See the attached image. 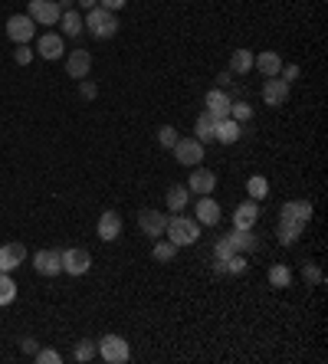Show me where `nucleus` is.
Instances as JSON below:
<instances>
[{"mask_svg":"<svg viewBox=\"0 0 328 364\" xmlns=\"http://www.w3.org/2000/svg\"><path fill=\"white\" fill-rule=\"evenodd\" d=\"M220 217H224V210H220V203L207 194V197H197V203H194V220L201 226H217L220 224Z\"/></svg>","mask_w":328,"mask_h":364,"instance_id":"obj_11","label":"nucleus"},{"mask_svg":"<svg viewBox=\"0 0 328 364\" xmlns=\"http://www.w3.org/2000/svg\"><path fill=\"white\" fill-rule=\"evenodd\" d=\"M230 239H233L237 253H256V250H259V237H256L253 230H233Z\"/></svg>","mask_w":328,"mask_h":364,"instance_id":"obj_26","label":"nucleus"},{"mask_svg":"<svg viewBox=\"0 0 328 364\" xmlns=\"http://www.w3.org/2000/svg\"><path fill=\"white\" fill-rule=\"evenodd\" d=\"M230 118H233V122H250L253 118V105L250 102H230Z\"/></svg>","mask_w":328,"mask_h":364,"instance_id":"obj_34","label":"nucleus"},{"mask_svg":"<svg viewBox=\"0 0 328 364\" xmlns=\"http://www.w3.org/2000/svg\"><path fill=\"white\" fill-rule=\"evenodd\" d=\"M7 37H10V43H30V39L37 37L33 17L30 13H13L10 20H7Z\"/></svg>","mask_w":328,"mask_h":364,"instance_id":"obj_5","label":"nucleus"},{"mask_svg":"<svg viewBox=\"0 0 328 364\" xmlns=\"http://www.w3.org/2000/svg\"><path fill=\"white\" fill-rule=\"evenodd\" d=\"M230 102H233V99H230L224 89H210V92L203 95V105H207L203 112H210L214 118H227V115H230Z\"/></svg>","mask_w":328,"mask_h":364,"instance_id":"obj_17","label":"nucleus"},{"mask_svg":"<svg viewBox=\"0 0 328 364\" xmlns=\"http://www.w3.org/2000/svg\"><path fill=\"white\" fill-rule=\"evenodd\" d=\"M37 56H43V60H63L66 56V43H63V37L60 33H43L39 37V43H37Z\"/></svg>","mask_w":328,"mask_h":364,"instance_id":"obj_14","label":"nucleus"},{"mask_svg":"<svg viewBox=\"0 0 328 364\" xmlns=\"http://www.w3.org/2000/svg\"><path fill=\"white\" fill-rule=\"evenodd\" d=\"M214 125H217L214 115L201 112L197 115V122H194V138L201 141V145H210V141H214Z\"/></svg>","mask_w":328,"mask_h":364,"instance_id":"obj_25","label":"nucleus"},{"mask_svg":"<svg viewBox=\"0 0 328 364\" xmlns=\"http://www.w3.org/2000/svg\"><path fill=\"white\" fill-rule=\"evenodd\" d=\"M17 282L10 279V273H0V305H10L13 299H17Z\"/></svg>","mask_w":328,"mask_h":364,"instance_id":"obj_33","label":"nucleus"},{"mask_svg":"<svg viewBox=\"0 0 328 364\" xmlns=\"http://www.w3.org/2000/svg\"><path fill=\"white\" fill-rule=\"evenodd\" d=\"M79 7H86V10H92V7H99V0H76Z\"/></svg>","mask_w":328,"mask_h":364,"instance_id":"obj_45","label":"nucleus"},{"mask_svg":"<svg viewBox=\"0 0 328 364\" xmlns=\"http://www.w3.org/2000/svg\"><path fill=\"white\" fill-rule=\"evenodd\" d=\"M279 79H282V82H295V79H299V66L295 63H289V66H282V69H279Z\"/></svg>","mask_w":328,"mask_h":364,"instance_id":"obj_41","label":"nucleus"},{"mask_svg":"<svg viewBox=\"0 0 328 364\" xmlns=\"http://www.w3.org/2000/svg\"><path fill=\"white\" fill-rule=\"evenodd\" d=\"M20 352H26V354H37V352H39L37 338H30V335H26V338H20Z\"/></svg>","mask_w":328,"mask_h":364,"instance_id":"obj_42","label":"nucleus"},{"mask_svg":"<svg viewBox=\"0 0 328 364\" xmlns=\"http://www.w3.org/2000/svg\"><path fill=\"white\" fill-rule=\"evenodd\" d=\"M214 269L220 276H243V273L250 269V263H246V253H233L230 260H217Z\"/></svg>","mask_w":328,"mask_h":364,"instance_id":"obj_23","label":"nucleus"},{"mask_svg":"<svg viewBox=\"0 0 328 364\" xmlns=\"http://www.w3.org/2000/svg\"><path fill=\"white\" fill-rule=\"evenodd\" d=\"M263 102L269 109H282L289 102V82H282L279 75H269L263 82Z\"/></svg>","mask_w":328,"mask_h":364,"instance_id":"obj_9","label":"nucleus"},{"mask_svg":"<svg viewBox=\"0 0 328 364\" xmlns=\"http://www.w3.org/2000/svg\"><path fill=\"white\" fill-rule=\"evenodd\" d=\"M243 135V125L240 122H233V118H217V125H214V141H220V145H237Z\"/></svg>","mask_w":328,"mask_h":364,"instance_id":"obj_16","label":"nucleus"},{"mask_svg":"<svg viewBox=\"0 0 328 364\" xmlns=\"http://www.w3.org/2000/svg\"><path fill=\"white\" fill-rule=\"evenodd\" d=\"M253 66L259 69V73L269 79V75H279L282 69V56L276 50H263V53H253Z\"/></svg>","mask_w":328,"mask_h":364,"instance_id":"obj_20","label":"nucleus"},{"mask_svg":"<svg viewBox=\"0 0 328 364\" xmlns=\"http://www.w3.org/2000/svg\"><path fill=\"white\" fill-rule=\"evenodd\" d=\"M250 69H253V50H233V56H230V73L246 75Z\"/></svg>","mask_w":328,"mask_h":364,"instance_id":"obj_28","label":"nucleus"},{"mask_svg":"<svg viewBox=\"0 0 328 364\" xmlns=\"http://www.w3.org/2000/svg\"><path fill=\"white\" fill-rule=\"evenodd\" d=\"M56 3H60V10H73V0H56Z\"/></svg>","mask_w":328,"mask_h":364,"instance_id":"obj_46","label":"nucleus"},{"mask_svg":"<svg viewBox=\"0 0 328 364\" xmlns=\"http://www.w3.org/2000/svg\"><path fill=\"white\" fill-rule=\"evenodd\" d=\"M279 217H286V220H299V224L309 226L312 220V203L309 201H286L279 207Z\"/></svg>","mask_w":328,"mask_h":364,"instance_id":"obj_21","label":"nucleus"},{"mask_svg":"<svg viewBox=\"0 0 328 364\" xmlns=\"http://www.w3.org/2000/svg\"><path fill=\"white\" fill-rule=\"evenodd\" d=\"M128 0H99V7H105V10H122V7H125Z\"/></svg>","mask_w":328,"mask_h":364,"instance_id":"obj_43","label":"nucleus"},{"mask_svg":"<svg viewBox=\"0 0 328 364\" xmlns=\"http://www.w3.org/2000/svg\"><path fill=\"white\" fill-rule=\"evenodd\" d=\"M33 269L46 279L60 276V273H63V250H39L37 256H33Z\"/></svg>","mask_w":328,"mask_h":364,"instance_id":"obj_7","label":"nucleus"},{"mask_svg":"<svg viewBox=\"0 0 328 364\" xmlns=\"http://www.w3.org/2000/svg\"><path fill=\"white\" fill-rule=\"evenodd\" d=\"M89 69H92V56H89V50L66 53V73L73 75V79H86Z\"/></svg>","mask_w":328,"mask_h":364,"instance_id":"obj_18","label":"nucleus"},{"mask_svg":"<svg viewBox=\"0 0 328 364\" xmlns=\"http://www.w3.org/2000/svg\"><path fill=\"white\" fill-rule=\"evenodd\" d=\"M233 253H237V246H233V239H230V233H227V237H220V239L214 243V256H217V260H230Z\"/></svg>","mask_w":328,"mask_h":364,"instance_id":"obj_36","label":"nucleus"},{"mask_svg":"<svg viewBox=\"0 0 328 364\" xmlns=\"http://www.w3.org/2000/svg\"><path fill=\"white\" fill-rule=\"evenodd\" d=\"M79 95L86 102H92V99H99V86L92 82V79H79Z\"/></svg>","mask_w":328,"mask_h":364,"instance_id":"obj_38","label":"nucleus"},{"mask_svg":"<svg viewBox=\"0 0 328 364\" xmlns=\"http://www.w3.org/2000/svg\"><path fill=\"white\" fill-rule=\"evenodd\" d=\"M99 358L105 364H125L131 358V348L122 335H105V338H99Z\"/></svg>","mask_w":328,"mask_h":364,"instance_id":"obj_3","label":"nucleus"},{"mask_svg":"<svg viewBox=\"0 0 328 364\" xmlns=\"http://www.w3.org/2000/svg\"><path fill=\"white\" fill-rule=\"evenodd\" d=\"M174 141H177V128L174 125L158 128V145H161V148H174Z\"/></svg>","mask_w":328,"mask_h":364,"instance_id":"obj_37","label":"nucleus"},{"mask_svg":"<svg viewBox=\"0 0 328 364\" xmlns=\"http://www.w3.org/2000/svg\"><path fill=\"white\" fill-rule=\"evenodd\" d=\"M33 358H37L39 364H60V361H63V354L53 352V348H39V352L33 354Z\"/></svg>","mask_w":328,"mask_h":364,"instance_id":"obj_40","label":"nucleus"},{"mask_svg":"<svg viewBox=\"0 0 328 364\" xmlns=\"http://www.w3.org/2000/svg\"><path fill=\"white\" fill-rule=\"evenodd\" d=\"M30 17H33V24L37 26H56L60 24V17H63V10H60V3L56 0H30Z\"/></svg>","mask_w":328,"mask_h":364,"instance_id":"obj_6","label":"nucleus"},{"mask_svg":"<svg viewBox=\"0 0 328 364\" xmlns=\"http://www.w3.org/2000/svg\"><path fill=\"white\" fill-rule=\"evenodd\" d=\"M233 79H230V69H224V73L217 75V89H224V86H230Z\"/></svg>","mask_w":328,"mask_h":364,"instance_id":"obj_44","label":"nucleus"},{"mask_svg":"<svg viewBox=\"0 0 328 364\" xmlns=\"http://www.w3.org/2000/svg\"><path fill=\"white\" fill-rule=\"evenodd\" d=\"M33 56H37V53L30 50L26 43H17V50H13V63H17V66H26L30 60H33Z\"/></svg>","mask_w":328,"mask_h":364,"instance_id":"obj_39","label":"nucleus"},{"mask_svg":"<svg viewBox=\"0 0 328 364\" xmlns=\"http://www.w3.org/2000/svg\"><path fill=\"white\" fill-rule=\"evenodd\" d=\"M164 224H167V217L161 214V210H152V207H145V210H138V230L145 233V237H164Z\"/></svg>","mask_w":328,"mask_h":364,"instance_id":"obj_12","label":"nucleus"},{"mask_svg":"<svg viewBox=\"0 0 328 364\" xmlns=\"http://www.w3.org/2000/svg\"><path fill=\"white\" fill-rule=\"evenodd\" d=\"M302 279L309 282V286H322V282H325V273H322V266L318 263H305L302 266Z\"/></svg>","mask_w":328,"mask_h":364,"instance_id":"obj_35","label":"nucleus"},{"mask_svg":"<svg viewBox=\"0 0 328 364\" xmlns=\"http://www.w3.org/2000/svg\"><path fill=\"white\" fill-rule=\"evenodd\" d=\"M60 26H63V37H73V39L86 30V24H82V17H79L76 10H66L63 17H60Z\"/></svg>","mask_w":328,"mask_h":364,"instance_id":"obj_29","label":"nucleus"},{"mask_svg":"<svg viewBox=\"0 0 328 364\" xmlns=\"http://www.w3.org/2000/svg\"><path fill=\"white\" fill-rule=\"evenodd\" d=\"M302 230H305V224L279 217V243H282V246H295V243H299V237H302Z\"/></svg>","mask_w":328,"mask_h":364,"instance_id":"obj_24","label":"nucleus"},{"mask_svg":"<svg viewBox=\"0 0 328 364\" xmlns=\"http://www.w3.org/2000/svg\"><path fill=\"white\" fill-rule=\"evenodd\" d=\"M95 354H99V341H92V338H82L76 345V352H73V358H76V361H92V358H95Z\"/></svg>","mask_w":328,"mask_h":364,"instance_id":"obj_32","label":"nucleus"},{"mask_svg":"<svg viewBox=\"0 0 328 364\" xmlns=\"http://www.w3.org/2000/svg\"><path fill=\"white\" fill-rule=\"evenodd\" d=\"M95 233H99L102 243H115V239L122 237V217L115 214V210H105V214H99Z\"/></svg>","mask_w":328,"mask_h":364,"instance_id":"obj_13","label":"nucleus"},{"mask_svg":"<svg viewBox=\"0 0 328 364\" xmlns=\"http://www.w3.org/2000/svg\"><path fill=\"white\" fill-rule=\"evenodd\" d=\"M82 24H86V30L95 39H112L115 33H118V20H115V13L105 10V7H92V10L86 13Z\"/></svg>","mask_w":328,"mask_h":364,"instance_id":"obj_2","label":"nucleus"},{"mask_svg":"<svg viewBox=\"0 0 328 364\" xmlns=\"http://www.w3.org/2000/svg\"><path fill=\"white\" fill-rule=\"evenodd\" d=\"M259 220V201H243L233 210V230H253Z\"/></svg>","mask_w":328,"mask_h":364,"instance_id":"obj_15","label":"nucleus"},{"mask_svg":"<svg viewBox=\"0 0 328 364\" xmlns=\"http://www.w3.org/2000/svg\"><path fill=\"white\" fill-rule=\"evenodd\" d=\"M188 203H190V190H188V184H171V188H167V194H164V207H167V210L181 214V210H184Z\"/></svg>","mask_w":328,"mask_h":364,"instance_id":"obj_22","label":"nucleus"},{"mask_svg":"<svg viewBox=\"0 0 328 364\" xmlns=\"http://www.w3.org/2000/svg\"><path fill=\"white\" fill-rule=\"evenodd\" d=\"M24 260H26L24 243H7V246H0V273H13Z\"/></svg>","mask_w":328,"mask_h":364,"instance_id":"obj_19","label":"nucleus"},{"mask_svg":"<svg viewBox=\"0 0 328 364\" xmlns=\"http://www.w3.org/2000/svg\"><path fill=\"white\" fill-rule=\"evenodd\" d=\"M171 151H174V161L184 167H197L203 161V145L197 138H177Z\"/></svg>","mask_w":328,"mask_h":364,"instance_id":"obj_4","label":"nucleus"},{"mask_svg":"<svg viewBox=\"0 0 328 364\" xmlns=\"http://www.w3.org/2000/svg\"><path fill=\"white\" fill-rule=\"evenodd\" d=\"M188 190L190 194H197V197H207V194H214L217 190V174L210 167H190V181H188Z\"/></svg>","mask_w":328,"mask_h":364,"instance_id":"obj_8","label":"nucleus"},{"mask_svg":"<svg viewBox=\"0 0 328 364\" xmlns=\"http://www.w3.org/2000/svg\"><path fill=\"white\" fill-rule=\"evenodd\" d=\"M164 237L171 239L177 250L194 246V243L201 239V224L190 220V217H184V214H174V217H167V224H164Z\"/></svg>","mask_w":328,"mask_h":364,"instance_id":"obj_1","label":"nucleus"},{"mask_svg":"<svg viewBox=\"0 0 328 364\" xmlns=\"http://www.w3.org/2000/svg\"><path fill=\"white\" fill-rule=\"evenodd\" d=\"M152 256L158 260V263H171V260L177 256V246H174V243H171L167 237H164V239L158 237V239H154V250H152Z\"/></svg>","mask_w":328,"mask_h":364,"instance_id":"obj_30","label":"nucleus"},{"mask_svg":"<svg viewBox=\"0 0 328 364\" xmlns=\"http://www.w3.org/2000/svg\"><path fill=\"white\" fill-rule=\"evenodd\" d=\"M89 266H92V256L82 246H73V250H63V273L69 276H86Z\"/></svg>","mask_w":328,"mask_h":364,"instance_id":"obj_10","label":"nucleus"},{"mask_svg":"<svg viewBox=\"0 0 328 364\" xmlns=\"http://www.w3.org/2000/svg\"><path fill=\"white\" fill-rule=\"evenodd\" d=\"M269 286L273 289H289L292 286V269L286 263H276L269 266Z\"/></svg>","mask_w":328,"mask_h":364,"instance_id":"obj_27","label":"nucleus"},{"mask_svg":"<svg viewBox=\"0 0 328 364\" xmlns=\"http://www.w3.org/2000/svg\"><path fill=\"white\" fill-rule=\"evenodd\" d=\"M246 190H250V201H263L266 194H269V181L263 174H253L246 181Z\"/></svg>","mask_w":328,"mask_h":364,"instance_id":"obj_31","label":"nucleus"}]
</instances>
